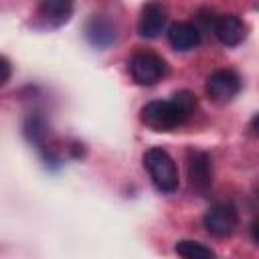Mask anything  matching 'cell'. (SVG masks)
Instances as JSON below:
<instances>
[{
	"instance_id": "obj_13",
	"label": "cell",
	"mask_w": 259,
	"mask_h": 259,
	"mask_svg": "<svg viewBox=\"0 0 259 259\" xmlns=\"http://www.w3.org/2000/svg\"><path fill=\"white\" fill-rule=\"evenodd\" d=\"M24 134L30 142H34L38 148L42 146L45 138H47V125H45V119L38 117V115H30L24 123Z\"/></svg>"
},
{
	"instance_id": "obj_14",
	"label": "cell",
	"mask_w": 259,
	"mask_h": 259,
	"mask_svg": "<svg viewBox=\"0 0 259 259\" xmlns=\"http://www.w3.org/2000/svg\"><path fill=\"white\" fill-rule=\"evenodd\" d=\"M10 73H12V67H10V63L4 59V57H0V87L10 79Z\"/></svg>"
},
{
	"instance_id": "obj_11",
	"label": "cell",
	"mask_w": 259,
	"mask_h": 259,
	"mask_svg": "<svg viewBox=\"0 0 259 259\" xmlns=\"http://www.w3.org/2000/svg\"><path fill=\"white\" fill-rule=\"evenodd\" d=\"M38 12L51 26H61L73 14V0H40Z\"/></svg>"
},
{
	"instance_id": "obj_3",
	"label": "cell",
	"mask_w": 259,
	"mask_h": 259,
	"mask_svg": "<svg viewBox=\"0 0 259 259\" xmlns=\"http://www.w3.org/2000/svg\"><path fill=\"white\" fill-rule=\"evenodd\" d=\"M130 73L138 85L152 87L166 77L168 65L160 55L152 51H140L130 59Z\"/></svg>"
},
{
	"instance_id": "obj_7",
	"label": "cell",
	"mask_w": 259,
	"mask_h": 259,
	"mask_svg": "<svg viewBox=\"0 0 259 259\" xmlns=\"http://www.w3.org/2000/svg\"><path fill=\"white\" fill-rule=\"evenodd\" d=\"M85 38L95 49H107L117 38V24L105 14H93L85 22Z\"/></svg>"
},
{
	"instance_id": "obj_2",
	"label": "cell",
	"mask_w": 259,
	"mask_h": 259,
	"mask_svg": "<svg viewBox=\"0 0 259 259\" xmlns=\"http://www.w3.org/2000/svg\"><path fill=\"white\" fill-rule=\"evenodd\" d=\"M144 168L148 170L154 186L160 192L170 194V192L178 190V184H180L178 168H176V162L172 160V156L164 148H150V150H146V154H144Z\"/></svg>"
},
{
	"instance_id": "obj_5",
	"label": "cell",
	"mask_w": 259,
	"mask_h": 259,
	"mask_svg": "<svg viewBox=\"0 0 259 259\" xmlns=\"http://www.w3.org/2000/svg\"><path fill=\"white\" fill-rule=\"evenodd\" d=\"M241 91V77L231 69H217L206 79V93L217 103H229Z\"/></svg>"
},
{
	"instance_id": "obj_10",
	"label": "cell",
	"mask_w": 259,
	"mask_h": 259,
	"mask_svg": "<svg viewBox=\"0 0 259 259\" xmlns=\"http://www.w3.org/2000/svg\"><path fill=\"white\" fill-rule=\"evenodd\" d=\"M168 42L176 51H190L200 42V30L190 22H174L168 26Z\"/></svg>"
},
{
	"instance_id": "obj_12",
	"label": "cell",
	"mask_w": 259,
	"mask_h": 259,
	"mask_svg": "<svg viewBox=\"0 0 259 259\" xmlns=\"http://www.w3.org/2000/svg\"><path fill=\"white\" fill-rule=\"evenodd\" d=\"M174 249H176V253H178L180 257H186V259H206V257H214V251H212L210 247L198 243V241H188V239H184V241H178Z\"/></svg>"
},
{
	"instance_id": "obj_9",
	"label": "cell",
	"mask_w": 259,
	"mask_h": 259,
	"mask_svg": "<svg viewBox=\"0 0 259 259\" xmlns=\"http://www.w3.org/2000/svg\"><path fill=\"white\" fill-rule=\"evenodd\" d=\"M166 20H168L166 8H164L160 2H148V4L142 8V16H140V22H138V30H140V34L146 36V38H156V36H160V32L164 30Z\"/></svg>"
},
{
	"instance_id": "obj_4",
	"label": "cell",
	"mask_w": 259,
	"mask_h": 259,
	"mask_svg": "<svg viewBox=\"0 0 259 259\" xmlns=\"http://www.w3.org/2000/svg\"><path fill=\"white\" fill-rule=\"evenodd\" d=\"M202 225H204L206 233L223 239V237H229L235 233V229L239 225V212L231 202H217L206 210Z\"/></svg>"
},
{
	"instance_id": "obj_8",
	"label": "cell",
	"mask_w": 259,
	"mask_h": 259,
	"mask_svg": "<svg viewBox=\"0 0 259 259\" xmlns=\"http://www.w3.org/2000/svg\"><path fill=\"white\" fill-rule=\"evenodd\" d=\"M212 32L223 45L237 47L247 36V24L237 14H221L212 20Z\"/></svg>"
},
{
	"instance_id": "obj_1",
	"label": "cell",
	"mask_w": 259,
	"mask_h": 259,
	"mask_svg": "<svg viewBox=\"0 0 259 259\" xmlns=\"http://www.w3.org/2000/svg\"><path fill=\"white\" fill-rule=\"evenodd\" d=\"M196 105H198L196 95L184 89V91L174 93L170 99L148 101L142 107L140 117L148 127H152L156 132H172V130L184 125L192 117Z\"/></svg>"
},
{
	"instance_id": "obj_6",
	"label": "cell",
	"mask_w": 259,
	"mask_h": 259,
	"mask_svg": "<svg viewBox=\"0 0 259 259\" xmlns=\"http://www.w3.org/2000/svg\"><path fill=\"white\" fill-rule=\"evenodd\" d=\"M188 178L194 192L206 196L212 186V162L206 152L192 150L188 154Z\"/></svg>"
}]
</instances>
